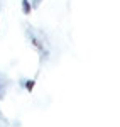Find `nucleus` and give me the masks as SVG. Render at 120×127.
Here are the masks:
<instances>
[{"instance_id":"nucleus-1","label":"nucleus","mask_w":120,"mask_h":127,"mask_svg":"<svg viewBox=\"0 0 120 127\" xmlns=\"http://www.w3.org/2000/svg\"><path fill=\"white\" fill-rule=\"evenodd\" d=\"M22 10H24V14H25V15H29V14H30V3H29V0H22Z\"/></svg>"},{"instance_id":"nucleus-2","label":"nucleus","mask_w":120,"mask_h":127,"mask_svg":"<svg viewBox=\"0 0 120 127\" xmlns=\"http://www.w3.org/2000/svg\"><path fill=\"white\" fill-rule=\"evenodd\" d=\"M5 97V85H3V78L0 76V100Z\"/></svg>"},{"instance_id":"nucleus-3","label":"nucleus","mask_w":120,"mask_h":127,"mask_svg":"<svg viewBox=\"0 0 120 127\" xmlns=\"http://www.w3.org/2000/svg\"><path fill=\"white\" fill-rule=\"evenodd\" d=\"M32 87H34V80H29V81L25 83V90H27V92H30V90H32Z\"/></svg>"}]
</instances>
